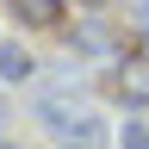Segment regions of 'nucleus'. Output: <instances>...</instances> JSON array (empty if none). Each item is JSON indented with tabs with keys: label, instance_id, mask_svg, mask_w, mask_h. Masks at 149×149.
Instances as JSON below:
<instances>
[{
	"label": "nucleus",
	"instance_id": "obj_1",
	"mask_svg": "<svg viewBox=\"0 0 149 149\" xmlns=\"http://www.w3.org/2000/svg\"><path fill=\"white\" fill-rule=\"evenodd\" d=\"M25 25H62V0H6Z\"/></svg>",
	"mask_w": 149,
	"mask_h": 149
},
{
	"label": "nucleus",
	"instance_id": "obj_2",
	"mask_svg": "<svg viewBox=\"0 0 149 149\" xmlns=\"http://www.w3.org/2000/svg\"><path fill=\"white\" fill-rule=\"evenodd\" d=\"M25 74H31V56L19 44H0V81H25Z\"/></svg>",
	"mask_w": 149,
	"mask_h": 149
},
{
	"label": "nucleus",
	"instance_id": "obj_3",
	"mask_svg": "<svg viewBox=\"0 0 149 149\" xmlns=\"http://www.w3.org/2000/svg\"><path fill=\"white\" fill-rule=\"evenodd\" d=\"M124 93H130V100H149V74H143V68H130V81H124Z\"/></svg>",
	"mask_w": 149,
	"mask_h": 149
},
{
	"label": "nucleus",
	"instance_id": "obj_4",
	"mask_svg": "<svg viewBox=\"0 0 149 149\" xmlns=\"http://www.w3.org/2000/svg\"><path fill=\"white\" fill-rule=\"evenodd\" d=\"M124 149H149V137H143V124H124Z\"/></svg>",
	"mask_w": 149,
	"mask_h": 149
}]
</instances>
